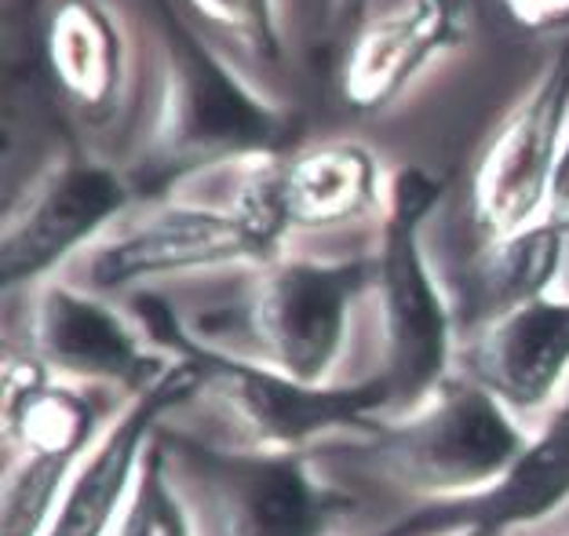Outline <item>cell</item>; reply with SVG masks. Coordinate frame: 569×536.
Wrapping results in <instances>:
<instances>
[{
    "label": "cell",
    "mask_w": 569,
    "mask_h": 536,
    "mask_svg": "<svg viewBox=\"0 0 569 536\" xmlns=\"http://www.w3.org/2000/svg\"><path fill=\"white\" fill-rule=\"evenodd\" d=\"M201 536H343L361 496L318 453H252L161 424Z\"/></svg>",
    "instance_id": "obj_4"
},
{
    "label": "cell",
    "mask_w": 569,
    "mask_h": 536,
    "mask_svg": "<svg viewBox=\"0 0 569 536\" xmlns=\"http://www.w3.org/2000/svg\"><path fill=\"white\" fill-rule=\"evenodd\" d=\"M529 438L533 427H526L497 395L452 373L409 409L383 413L369 430L343 438V460L318 456L372 478L398 496L406 504L402 515H409L497 486Z\"/></svg>",
    "instance_id": "obj_2"
},
{
    "label": "cell",
    "mask_w": 569,
    "mask_h": 536,
    "mask_svg": "<svg viewBox=\"0 0 569 536\" xmlns=\"http://www.w3.org/2000/svg\"><path fill=\"white\" fill-rule=\"evenodd\" d=\"M347 4H355V0H347Z\"/></svg>",
    "instance_id": "obj_23"
},
{
    "label": "cell",
    "mask_w": 569,
    "mask_h": 536,
    "mask_svg": "<svg viewBox=\"0 0 569 536\" xmlns=\"http://www.w3.org/2000/svg\"><path fill=\"white\" fill-rule=\"evenodd\" d=\"M274 102L168 8L124 161L139 198H158L244 157L274 153Z\"/></svg>",
    "instance_id": "obj_1"
},
{
    "label": "cell",
    "mask_w": 569,
    "mask_h": 536,
    "mask_svg": "<svg viewBox=\"0 0 569 536\" xmlns=\"http://www.w3.org/2000/svg\"><path fill=\"white\" fill-rule=\"evenodd\" d=\"M193 390H198V369L187 355H179L176 369L128 401L107 435L96 441V449L73 470L44 536H110L136 489L150 441L158 438L168 416H176L193 398Z\"/></svg>",
    "instance_id": "obj_13"
},
{
    "label": "cell",
    "mask_w": 569,
    "mask_h": 536,
    "mask_svg": "<svg viewBox=\"0 0 569 536\" xmlns=\"http://www.w3.org/2000/svg\"><path fill=\"white\" fill-rule=\"evenodd\" d=\"M136 201L139 193L124 168L96 153L70 150L44 161L22 190H8L4 201V296H22L59 278Z\"/></svg>",
    "instance_id": "obj_8"
},
{
    "label": "cell",
    "mask_w": 569,
    "mask_h": 536,
    "mask_svg": "<svg viewBox=\"0 0 569 536\" xmlns=\"http://www.w3.org/2000/svg\"><path fill=\"white\" fill-rule=\"evenodd\" d=\"M540 427L569 395V296L545 292L478 325L457 344V369Z\"/></svg>",
    "instance_id": "obj_11"
},
{
    "label": "cell",
    "mask_w": 569,
    "mask_h": 536,
    "mask_svg": "<svg viewBox=\"0 0 569 536\" xmlns=\"http://www.w3.org/2000/svg\"><path fill=\"white\" fill-rule=\"evenodd\" d=\"M438 198L442 182L420 165L395 168L372 234V376L387 387L391 413L431 395L457 369V318L420 241Z\"/></svg>",
    "instance_id": "obj_3"
},
{
    "label": "cell",
    "mask_w": 569,
    "mask_h": 536,
    "mask_svg": "<svg viewBox=\"0 0 569 536\" xmlns=\"http://www.w3.org/2000/svg\"><path fill=\"white\" fill-rule=\"evenodd\" d=\"M569 504V395L555 405L545 424L533 427V438L508 467L497 486L457 504L420 507L387 522L369 536H442L449 529H489L519 533L540 529Z\"/></svg>",
    "instance_id": "obj_14"
},
{
    "label": "cell",
    "mask_w": 569,
    "mask_h": 536,
    "mask_svg": "<svg viewBox=\"0 0 569 536\" xmlns=\"http://www.w3.org/2000/svg\"><path fill=\"white\" fill-rule=\"evenodd\" d=\"M569 132V48L533 77L503 113L471 168L468 212L482 245L508 241L540 224L555 165Z\"/></svg>",
    "instance_id": "obj_9"
},
{
    "label": "cell",
    "mask_w": 569,
    "mask_h": 536,
    "mask_svg": "<svg viewBox=\"0 0 569 536\" xmlns=\"http://www.w3.org/2000/svg\"><path fill=\"white\" fill-rule=\"evenodd\" d=\"M0 446L4 460H56L77 467L132 398L51 376L30 350L4 344Z\"/></svg>",
    "instance_id": "obj_12"
},
{
    "label": "cell",
    "mask_w": 569,
    "mask_h": 536,
    "mask_svg": "<svg viewBox=\"0 0 569 536\" xmlns=\"http://www.w3.org/2000/svg\"><path fill=\"white\" fill-rule=\"evenodd\" d=\"M168 8L281 110L274 77L284 70V0H168Z\"/></svg>",
    "instance_id": "obj_16"
},
{
    "label": "cell",
    "mask_w": 569,
    "mask_h": 536,
    "mask_svg": "<svg viewBox=\"0 0 569 536\" xmlns=\"http://www.w3.org/2000/svg\"><path fill=\"white\" fill-rule=\"evenodd\" d=\"M442 536H497V533H489V529H449Z\"/></svg>",
    "instance_id": "obj_20"
},
{
    "label": "cell",
    "mask_w": 569,
    "mask_h": 536,
    "mask_svg": "<svg viewBox=\"0 0 569 536\" xmlns=\"http://www.w3.org/2000/svg\"><path fill=\"white\" fill-rule=\"evenodd\" d=\"M555 536H569V529H566V533H555Z\"/></svg>",
    "instance_id": "obj_22"
},
{
    "label": "cell",
    "mask_w": 569,
    "mask_h": 536,
    "mask_svg": "<svg viewBox=\"0 0 569 536\" xmlns=\"http://www.w3.org/2000/svg\"><path fill=\"white\" fill-rule=\"evenodd\" d=\"M8 307L4 344H16L51 376L139 398L176 369V355L158 344L142 314L128 299L81 289L70 278H51Z\"/></svg>",
    "instance_id": "obj_7"
},
{
    "label": "cell",
    "mask_w": 569,
    "mask_h": 536,
    "mask_svg": "<svg viewBox=\"0 0 569 536\" xmlns=\"http://www.w3.org/2000/svg\"><path fill=\"white\" fill-rule=\"evenodd\" d=\"M540 224L559 230L562 238H569V132L562 142V153H559V165H555V179H551V193H548V205H545V216Z\"/></svg>",
    "instance_id": "obj_19"
},
{
    "label": "cell",
    "mask_w": 569,
    "mask_h": 536,
    "mask_svg": "<svg viewBox=\"0 0 569 536\" xmlns=\"http://www.w3.org/2000/svg\"><path fill=\"white\" fill-rule=\"evenodd\" d=\"M500 4L522 30L545 33L569 26V0H500Z\"/></svg>",
    "instance_id": "obj_18"
},
{
    "label": "cell",
    "mask_w": 569,
    "mask_h": 536,
    "mask_svg": "<svg viewBox=\"0 0 569 536\" xmlns=\"http://www.w3.org/2000/svg\"><path fill=\"white\" fill-rule=\"evenodd\" d=\"M281 252L238 208L193 190L139 198L99 241L84 248L62 278L88 292L128 299L164 285L256 264Z\"/></svg>",
    "instance_id": "obj_6"
},
{
    "label": "cell",
    "mask_w": 569,
    "mask_h": 536,
    "mask_svg": "<svg viewBox=\"0 0 569 536\" xmlns=\"http://www.w3.org/2000/svg\"><path fill=\"white\" fill-rule=\"evenodd\" d=\"M460 37L452 0H406L351 37L340 67V96L358 113L387 110Z\"/></svg>",
    "instance_id": "obj_15"
},
{
    "label": "cell",
    "mask_w": 569,
    "mask_h": 536,
    "mask_svg": "<svg viewBox=\"0 0 569 536\" xmlns=\"http://www.w3.org/2000/svg\"><path fill=\"white\" fill-rule=\"evenodd\" d=\"M198 369V390L179 413H201L209 427H183L230 449L252 453H318L355 438L391 413V398L377 376L355 384H300L267 365L176 347ZM172 424V420H168Z\"/></svg>",
    "instance_id": "obj_5"
},
{
    "label": "cell",
    "mask_w": 569,
    "mask_h": 536,
    "mask_svg": "<svg viewBox=\"0 0 569 536\" xmlns=\"http://www.w3.org/2000/svg\"><path fill=\"white\" fill-rule=\"evenodd\" d=\"M110 536H201V522L190 496L179 482L172 456H168L161 430L150 441L147 460L139 467L136 489Z\"/></svg>",
    "instance_id": "obj_17"
},
{
    "label": "cell",
    "mask_w": 569,
    "mask_h": 536,
    "mask_svg": "<svg viewBox=\"0 0 569 536\" xmlns=\"http://www.w3.org/2000/svg\"><path fill=\"white\" fill-rule=\"evenodd\" d=\"M44 62L77 125L96 136L88 153L99 157V136L113 132L118 165L124 168L147 73H139L136 48L107 0H56L44 22Z\"/></svg>",
    "instance_id": "obj_10"
},
{
    "label": "cell",
    "mask_w": 569,
    "mask_h": 536,
    "mask_svg": "<svg viewBox=\"0 0 569 536\" xmlns=\"http://www.w3.org/2000/svg\"><path fill=\"white\" fill-rule=\"evenodd\" d=\"M503 536H540L537 529H519V533H503Z\"/></svg>",
    "instance_id": "obj_21"
}]
</instances>
